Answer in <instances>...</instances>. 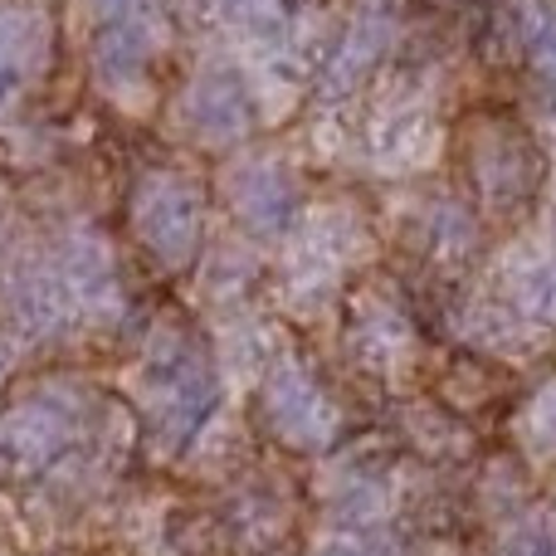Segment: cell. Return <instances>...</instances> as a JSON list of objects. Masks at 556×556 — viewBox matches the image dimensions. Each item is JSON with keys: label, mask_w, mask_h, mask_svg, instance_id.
<instances>
[{"label": "cell", "mask_w": 556, "mask_h": 556, "mask_svg": "<svg viewBox=\"0 0 556 556\" xmlns=\"http://www.w3.org/2000/svg\"><path fill=\"white\" fill-rule=\"evenodd\" d=\"M211 401H215V381L191 346L172 342L147 362V415L162 430V440L172 444L186 440L205 420Z\"/></svg>", "instance_id": "1"}, {"label": "cell", "mask_w": 556, "mask_h": 556, "mask_svg": "<svg viewBox=\"0 0 556 556\" xmlns=\"http://www.w3.org/2000/svg\"><path fill=\"white\" fill-rule=\"evenodd\" d=\"M132 225H137V240L162 264L176 269L201 244V195H195L191 181H181L172 172L147 176L132 195Z\"/></svg>", "instance_id": "2"}, {"label": "cell", "mask_w": 556, "mask_h": 556, "mask_svg": "<svg viewBox=\"0 0 556 556\" xmlns=\"http://www.w3.org/2000/svg\"><path fill=\"white\" fill-rule=\"evenodd\" d=\"M152 54H156V25L147 20H108L93 39V78L103 93L123 108H142L152 93Z\"/></svg>", "instance_id": "3"}, {"label": "cell", "mask_w": 556, "mask_h": 556, "mask_svg": "<svg viewBox=\"0 0 556 556\" xmlns=\"http://www.w3.org/2000/svg\"><path fill=\"white\" fill-rule=\"evenodd\" d=\"M68 434H74V410L54 395H35L0 415V479L39 473L68 444Z\"/></svg>", "instance_id": "4"}, {"label": "cell", "mask_w": 556, "mask_h": 556, "mask_svg": "<svg viewBox=\"0 0 556 556\" xmlns=\"http://www.w3.org/2000/svg\"><path fill=\"white\" fill-rule=\"evenodd\" d=\"M59 274L68 283V298H74L78 317H93V323H113L123 313V288H117V264L113 250H108L103 235L93 230H74L64 244H59Z\"/></svg>", "instance_id": "5"}, {"label": "cell", "mask_w": 556, "mask_h": 556, "mask_svg": "<svg viewBox=\"0 0 556 556\" xmlns=\"http://www.w3.org/2000/svg\"><path fill=\"white\" fill-rule=\"evenodd\" d=\"M0 298H5V313L15 317V327L29 337H59L78 317L59 264H45V260H25L20 269H10Z\"/></svg>", "instance_id": "6"}, {"label": "cell", "mask_w": 556, "mask_h": 556, "mask_svg": "<svg viewBox=\"0 0 556 556\" xmlns=\"http://www.w3.org/2000/svg\"><path fill=\"white\" fill-rule=\"evenodd\" d=\"M181 117L201 142H235L250 127V93L235 74L205 68L181 98Z\"/></svg>", "instance_id": "7"}, {"label": "cell", "mask_w": 556, "mask_h": 556, "mask_svg": "<svg viewBox=\"0 0 556 556\" xmlns=\"http://www.w3.org/2000/svg\"><path fill=\"white\" fill-rule=\"evenodd\" d=\"M269 420L293 444H323L332 434V405L298 366H278L269 376Z\"/></svg>", "instance_id": "8"}, {"label": "cell", "mask_w": 556, "mask_h": 556, "mask_svg": "<svg viewBox=\"0 0 556 556\" xmlns=\"http://www.w3.org/2000/svg\"><path fill=\"white\" fill-rule=\"evenodd\" d=\"M225 191H230L240 220H250L254 230H278L293 215V181L274 162H240L225 181Z\"/></svg>", "instance_id": "9"}, {"label": "cell", "mask_w": 556, "mask_h": 556, "mask_svg": "<svg viewBox=\"0 0 556 556\" xmlns=\"http://www.w3.org/2000/svg\"><path fill=\"white\" fill-rule=\"evenodd\" d=\"M49 54V20L29 5H0V84L29 78Z\"/></svg>", "instance_id": "10"}, {"label": "cell", "mask_w": 556, "mask_h": 556, "mask_svg": "<svg viewBox=\"0 0 556 556\" xmlns=\"http://www.w3.org/2000/svg\"><path fill=\"white\" fill-rule=\"evenodd\" d=\"M93 10H98V20H147L152 15V0H93Z\"/></svg>", "instance_id": "11"}, {"label": "cell", "mask_w": 556, "mask_h": 556, "mask_svg": "<svg viewBox=\"0 0 556 556\" xmlns=\"http://www.w3.org/2000/svg\"><path fill=\"white\" fill-rule=\"evenodd\" d=\"M542 68H552L556 74V20H547V25H542Z\"/></svg>", "instance_id": "12"}, {"label": "cell", "mask_w": 556, "mask_h": 556, "mask_svg": "<svg viewBox=\"0 0 556 556\" xmlns=\"http://www.w3.org/2000/svg\"><path fill=\"white\" fill-rule=\"evenodd\" d=\"M10 366H15V352H10V342H5V337H0V381H5V376H10Z\"/></svg>", "instance_id": "13"}, {"label": "cell", "mask_w": 556, "mask_h": 556, "mask_svg": "<svg viewBox=\"0 0 556 556\" xmlns=\"http://www.w3.org/2000/svg\"><path fill=\"white\" fill-rule=\"evenodd\" d=\"M317 556H362V552H356V547H346V542H327V547L317 552Z\"/></svg>", "instance_id": "14"}]
</instances>
